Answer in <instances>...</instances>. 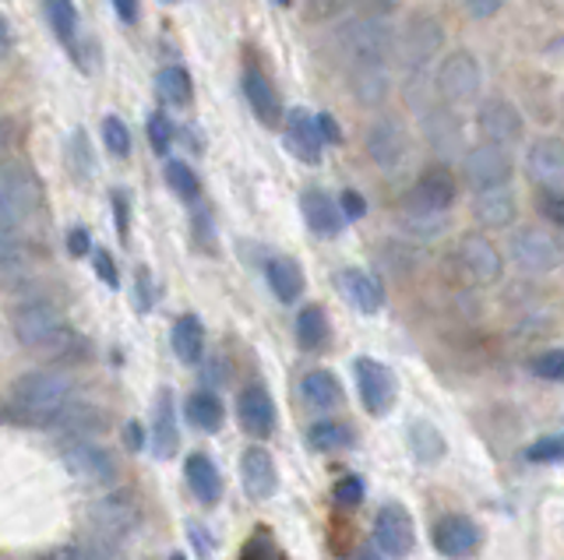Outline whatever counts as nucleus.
<instances>
[{"label": "nucleus", "mask_w": 564, "mask_h": 560, "mask_svg": "<svg viewBox=\"0 0 564 560\" xmlns=\"http://www.w3.org/2000/svg\"><path fill=\"white\" fill-rule=\"evenodd\" d=\"M339 64L357 102L381 107L392 89V25L384 19H352L339 29Z\"/></svg>", "instance_id": "obj_1"}, {"label": "nucleus", "mask_w": 564, "mask_h": 560, "mask_svg": "<svg viewBox=\"0 0 564 560\" xmlns=\"http://www.w3.org/2000/svg\"><path fill=\"white\" fill-rule=\"evenodd\" d=\"M11 328H14V339L25 349H35V353H46V356H75L82 349V339L67 328L61 310L43 300L18 307L11 314Z\"/></svg>", "instance_id": "obj_2"}, {"label": "nucleus", "mask_w": 564, "mask_h": 560, "mask_svg": "<svg viewBox=\"0 0 564 560\" xmlns=\"http://www.w3.org/2000/svg\"><path fill=\"white\" fill-rule=\"evenodd\" d=\"M75 392H78V384L64 371H32L11 384L8 402L18 416H25L32 424L43 427L53 413L64 409L67 402H75Z\"/></svg>", "instance_id": "obj_3"}, {"label": "nucleus", "mask_w": 564, "mask_h": 560, "mask_svg": "<svg viewBox=\"0 0 564 560\" xmlns=\"http://www.w3.org/2000/svg\"><path fill=\"white\" fill-rule=\"evenodd\" d=\"M40 212V187L22 166H0V233L22 237Z\"/></svg>", "instance_id": "obj_4"}, {"label": "nucleus", "mask_w": 564, "mask_h": 560, "mask_svg": "<svg viewBox=\"0 0 564 560\" xmlns=\"http://www.w3.org/2000/svg\"><path fill=\"white\" fill-rule=\"evenodd\" d=\"M61 459L67 465V472L78 483L88 486H110L117 480V462L113 454L106 451L96 441H64L61 444Z\"/></svg>", "instance_id": "obj_5"}, {"label": "nucleus", "mask_w": 564, "mask_h": 560, "mask_svg": "<svg viewBox=\"0 0 564 560\" xmlns=\"http://www.w3.org/2000/svg\"><path fill=\"white\" fill-rule=\"evenodd\" d=\"M437 92L448 107H463V102H473L476 92H480V64H476L473 54L466 50H455V54L445 57V64L437 67Z\"/></svg>", "instance_id": "obj_6"}, {"label": "nucleus", "mask_w": 564, "mask_h": 560, "mask_svg": "<svg viewBox=\"0 0 564 560\" xmlns=\"http://www.w3.org/2000/svg\"><path fill=\"white\" fill-rule=\"evenodd\" d=\"M511 257L525 275H551L561 265V248L551 233L543 230H519L511 237Z\"/></svg>", "instance_id": "obj_7"}, {"label": "nucleus", "mask_w": 564, "mask_h": 560, "mask_svg": "<svg viewBox=\"0 0 564 560\" xmlns=\"http://www.w3.org/2000/svg\"><path fill=\"white\" fill-rule=\"evenodd\" d=\"M441 40H445V32H441V25L434 19H413L410 25H405L402 36H399V64H402V72L416 75L420 67L437 54Z\"/></svg>", "instance_id": "obj_8"}, {"label": "nucleus", "mask_w": 564, "mask_h": 560, "mask_svg": "<svg viewBox=\"0 0 564 560\" xmlns=\"http://www.w3.org/2000/svg\"><path fill=\"white\" fill-rule=\"evenodd\" d=\"M458 265L466 268V275L473 278L476 286H490L498 283L501 272H505V261L501 251L484 233H466L458 240Z\"/></svg>", "instance_id": "obj_9"}, {"label": "nucleus", "mask_w": 564, "mask_h": 560, "mask_svg": "<svg viewBox=\"0 0 564 560\" xmlns=\"http://www.w3.org/2000/svg\"><path fill=\"white\" fill-rule=\"evenodd\" d=\"M88 518H93V529H96V539H106V542H120L123 536H131L138 529V507L128 501V497H102L88 507Z\"/></svg>", "instance_id": "obj_10"}, {"label": "nucleus", "mask_w": 564, "mask_h": 560, "mask_svg": "<svg viewBox=\"0 0 564 560\" xmlns=\"http://www.w3.org/2000/svg\"><path fill=\"white\" fill-rule=\"evenodd\" d=\"M375 539H378L381 553L395 557V560L410 557L413 542H416L410 512H405L402 504H384L381 512H378V521H375Z\"/></svg>", "instance_id": "obj_11"}, {"label": "nucleus", "mask_w": 564, "mask_h": 560, "mask_svg": "<svg viewBox=\"0 0 564 560\" xmlns=\"http://www.w3.org/2000/svg\"><path fill=\"white\" fill-rule=\"evenodd\" d=\"M466 180L473 190H494V187H508L511 180V160L508 152L498 145H480L466 155Z\"/></svg>", "instance_id": "obj_12"}, {"label": "nucleus", "mask_w": 564, "mask_h": 560, "mask_svg": "<svg viewBox=\"0 0 564 560\" xmlns=\"http://www.w3.org/2000/svg\"><path fill=\"white\" fill-rule=\"evenodd\" d=\"M43 427L50 433H57L61 441H96V437L106 430V419L93 406H78V402H67V406L53 413Z\"/></svg>", "instance_id": "obj_13"}, {"label": "nucleus", "mask_w": 564, "mask_h": 560, "mask_svg": "<svg viewBox=\"0 0 564 560\" xmlns=\"http://www.w3.org/2000/svg\"><path fill=\"white\" fill-rule=\"evenodd\" d=\"M367 152L381 169H388V173L399 169L405 163V155H410V142H405V131L399 120H392V117L375 120V128L367 131Z\"/></svg>", "instance_id": "obj_14"}, {"label": "nucleus", "mask_w": 564, "mask_h": 560, "mask_svg": "<svg viewBox=\"0 0 564 560\" xmlns=\"http://www.w3.org/2000/svg\"><path fill=\"white\" fill-rule=\"evenodd\" d=\"M357 384H360V398L364 406L375 413V416H384L388 409L395 406V377L388 371L384 363L378 360H357Z\"/></svg>", "instance_id": "obj_15"}, {"label": "nucleus", "mask_w": 564, "mask_h": 560, "mask_svg": "<svg viewBox=\"0 0 564 560\" xmlns=\"http://www.w3.org/2000/svg\"><path fill=\"white\" fill-rule=\"evenodd\" d=\"M476 120H480V131L487 134V142L498 149L516 145L522 138V113L505 99H487L480 113H476Z\"/></svg>", "instance_id": "obj_16"}, {"label": "nucleus", "mask_w": 564, "mask_h": 560, "mask_svg": "<svg viewBox=\"0 0 564 560\" xmlns=\"http://www.w3.org/2000/svg\"><path fill=\"white\" fill-rule=\"evenodd\" d=\"M455 201V180L448 169H427L423 177L416 180V187L410 190V205L405 208H416V212H434V216H445Z\"/></svg>", "instance_id": "obj_17"}, {"label": "nucleus", "mask_w": 564, "mask_h": 560, "mask_svg": "<svg viewBox=\"0 0 564 560\" xmlns=\"http://www.w3.org/2000/svg\"><path fill=\"white\" fill-rule=\"evenodd\" d=\"M476 547H480V529H476L469 518L448 515V518H441L434 525V550L441 557L458 560V557H469Z\"/></svg>", "instance_id": "obj_18"}, {"label": "nucleus", "mask_w": 564, "mask_h": 560, "mask_svg": "<svg viewBox=\"0 0 564 560\" xmlns=\"http://www.w3.org/2000/svg\"><path fill=\"white\" fill-rule=\"evenodd\" d=\"M240 480H243V490L254 501H269L279 486V472H275L272 454L264 448H247L243 459H240Z\"/></svg>", "instance_id": "obj_19"}, {"label": "nucleus", "mask_w": 564, "mask_h": 560, "mask_svg": "<svg viewBox=\"0 0 564 560\" xmlns=\"http://www.w3.org/2000/svg\"><path fill=\"white\" fill-rule=\"evenodd\" d=\"M525 169L543 190L561 195V187H564V152H561L557 142H536L533 149H529Z\"/></svg>", "instance_id": "obj_20"}, {"label": "nucleus", "mask_w": 564, "mask_h": 560, "mask_svg": "<svg viewBox=\"0 0 564 560\" xmlns=\"http://www.w3.org/2000/svg\"><path fill=\"white\" fill-rule=\"evenodd\" d=\"M286 145L290 152L296 155V160H304V163H317L322 160V131H317V120L314 113L307 110H290L286 113Z\"/></svg>", "instance_id": "obj_21"}, {"label": "nucleus", "mask_w": 564, "mask_h": 560, "mask_svg": "<svg viewBox=\"0 0 564 560\" xmlns=\"http://www.w3.org/2000/svg\"><path fill=\"white\" fill-rule=\"evenodd\" d=\"M237 419L251 437H269L275 427V406L264 388H243L237 398Z\"/></svg>", "instance_id": "obj_22"}, {"label": "nucleus", "mask_w": 564, "mask_h": 560, "mask_svg": "<svg viewBox=\"0 0 564 560\" xmlns=\"http://www.w3.org/2000/svg\"><path fill=\"white\" fill-rule=\"evenodd\" d=\"M243 96H247V107L254 110V117L261 120L264 128H275L282 120V102H279V92L272 89V81L264 78L258 67L251 72H243Z\"/></svg>", "instance_id": "obj_23"}, {"label": "nucleus", "mask_w": 564, "mask_h": 560, "mask_svg": "<svg viewBox=\"0 0 564 560\" xmlns=\"http://www.w3.org/2000/svg\"><path fill=\"white\" fill-rule=\"evenodd\" d=\"M300 208H304V219L317 237H339L346 216L339 212V201L328 198L325 190H307L300 198Z\"/></svg>", "instance_id": "obj_24"}, {"label": "nucleus", "mask_w": 564, "mask_h": 560, "mask_svg": "<svg viewBox=\"0 0 564 560\" xmlns=\"http://www.w3.org/2000/svg\"><path fill=\"white\" fill-rule=\"evenodd\" d=\"M339 286L343 293L349 296V304L357 307L360 314H378L381 304H384V289L381 283L370 272H360V268H346L339 275Z\"/></svg>", "instance_id": "obj_25"}, {"label": "nucleus", "mask_w": 564, "mask_h": 560, "mask_svg": "<svg viewBox=\"0 0 564 560\" xmlns=\"http://www.w3.org/2000/svg\"><path fill=\"white\" fill-rule=\"evenodd\" d=\"M473 216L480 219L487 230H501V226H508L511 219H516V195H511L508 187L476 190Z\"/></svg>", "instance_id": "obj_26"}, {"label": "nucleus", "mask_w": 564, "mask_h": 560, "mask_svg": "<svg viewBox=\"0 0 564 560\" xmlns=\"http://www.w3.org/2000/svg\"><path fill=\"white\" fill-rule=\"evenodd\" d=\"M187 486L191 494L198 497L202 504H216L223 497V480H219V469L208 454H191L187 459Z\"/></svg>", "instance_id": "obj_27"}, {"label": "nucleus", "mask_w": 564, "mask_h": 560, "mask_svg": "<svg viewBox=\"0 0 564 560\" xmlns=\"http://www.w3.org/2000/svg\"><path fill=\"white\" fill-rule=\"evenodd\" d=\"M300 395H304V402L317 413H332L343 406V388H339V381H335V374L328 371H311L300 381Z\"/></svg>", "instance_id": "obj_28"}, {"label": "nucleus", "mask_w": 564, "mask_h": 560, "mask_svg": "<svg viewBox=\"0 0 564 560\" xmlns=\"http://www.w3.org/2000/svg\"><path fill=\"white\" fill-rule=\"evenodd\" d=\"M152 451L159 459H170L176 451V424H173V398L170 392L155 395V409H152Z\"/></svg>", "instance_id": "obj_29"}, {"label": "nucleus", "mask_w": 564, "mask_h": 560, "mask_svg": "<svg viewBox=\"0 0 564 560\" xmlns=\"http://www.w3.org/2000/svg\"><path fill=\"white\" fill-rule=\"evenodd\" d=\"M173 353L181 356V363H198L205 356V328L194 314H184L181 321L173 325Z\"/></svg>", "instance_id": "obj_30"}, {"label": "nucleus", "mask_w": 564, "mask_h": 560, "mask_svg": "<svg viewBox=\"0 0 564 560\" xmlns=\"http://www.w3.org/2000/svg\"><path fill=\"white\" fill-rule=\"evenodd\" d=\"M269 286H272V293L279 296L282 304H293V300H300V293H304V272H300V265L296 261H290V257H275V261H269Z\"/></svg>", "instance_id": "obj_31"}, {"label": "nucleus", "mask_w": 564, "mask_h": 560, "mask_svg": "<svg viewBox=\"0 0 564 560\" xmlns=\"http://www.w3.org/2000/svg\"><path fill=\"white\" fill-rule=\"evenodd\" d=\"M187 424L194 430H202V433H216L223 427V419H226V409H223V402L212 395V392H194L187 398Z\"/></svg>", "instance_id": "obj_32"}, {"label": "nucleus", "mask_w": 564, "mask_h": 560, "mask_svg": "<svg viewBox=\"0 0 564 560\" xmlns=\"http://www.w3.org/2000/svg\"><path fill=\"white\" fill-rule=\"evenodd\" d=\"M43 8H46L53 32H57V40L70 54H78V8L70 4V0H43Z\"/></svg>", "instance_id": "obj_33"}, {"label": "nucleus", "mask_w": 564, "mask_h": 560, "mask_svg": "<svg viewBox=\"0 0 564 560\" xmlns=\"http://www.w3.org/2000/svg\"><path fill=\"white\" fill-rule=\"evenodd\" d=\"M423 131H427L431 145L437 152H455L458 149V120L445 110H427L423 113Z\"/></svg>", "instance_id": "obj_34"}, {"label": "nucleus", "mask_w": 564, "mask_h": 560, "mask_svg": "<svg viewBox=\"0 0 564 560\" xmlns=\"http://www.w3.org/2000/svg\"><path fill=\"white\" fill-rule=\"evenodd\" d=\"M155 92L166 107H187L191 102V78H187L184 67H166V72H159Z\"/></svg>", "instance_id": "obj_35"}, {"label": "nucleus", "mask_w": 564, "mask_h": 560, "mask_svg": "<svg viewBox=\"0 0 564 560\" xmlns=\"http://www.w3.org/2000/svg\"><path fill=\"white\" fill-rule=\"evenodd\" d=\"M410 448L420 462H437L441 454H445V437H441L427 419H416L410 427Z\"/></svg>", "instance_id": "obj_36"}, {"label": "nucleus", "mask_w": 564, "mask_h": 560, "mask_svg": "<svg viewBox=\"0 0 564 560\" xmlns=\"http://www.w3.org/2000/svg\"><path fill=\"white\" fill-rule=\"evenodd\" d=\"M325 339H328L325 310H317V307L300 310V318H296V342L304 345V349H322Z\"/></svg>", "instance_id": "obj_37"}, {"label": "nucleus", "mask_w": 564, "mask_h": 560, "mask_svg": "<svg viewBox=\"0 0 564 560\" xmlns=\"http://www.w3.org/2000/svg\"><path fill=\"white\" fill-rule=\"evenodd\" d=\"M67 163H70V173L85 184V180H93V173H96V160H93V145H88V138L85 131H75L70 134V145H67Z\"/></svg>", "instance_id": "obj_38"}, {"label": "nucleus", "mask_w": 564, "mask_h": 560, "mask_svg": "<svg viewBox=\"0 0 564 560\" xmlns=\"http://www.w3.org/2000/svg\"><path fill=\"white\" fill-rule=\"evenodd\" d=\"M166 184H170V190H173L176 198L198 201L202 184H198V177H194V169H191L187 163H170V166H166Z\"/></svg>", "instance_id": "obj_39"}, {"label": "nucleus", "mask_w": 564, "mask_h": 560, "mask_svg": "<svg viewBox=\"0 0 564 560\" xmlns=\"http://www.w3.org/2000/svg\"><path fill=\"white\" fill-rule=\"evenodd\" d=\"M307 441H311L314 451H335V448L349 444V430L343 424H328V419H325V424H314L307 430Z\"/></svg>", "instance_id": "obj_40"}, {"label": "nucleus", "mask_w": 564, "mask_h": 560, "mask_svg": "<svg viewBox=\"0 0 564 560\" xmlns=\"http://www.w3.org/2000/svg\"><path fill=\"white\" fill-rule=\"evenodd\" d=\"M405 230H410L416 240H434L445 230V216H434V212H416V208H405Z\"/></svg>", "instance_id": "obj_41"}, {"label": "nucleus", "mask_w": 564, "mask_h": 560, "mask_svg": "<svg viewBox=\"0 0 564 560\" xmlns=\"http://www.w3.org/2000/svg\"><path fill=\"white\" fill-rule=\"evenodd\" d=\"M102 142H106V149L117 155V160L131 155V131H128V124H123L117 113H110V117L102 120Z\"/></svg>", "instance_id": "obj_42"}, {"label": "nucleus", "mask_w": 564, "mask_h": 560, "mask_svg": "<svg viewBox=\"0 0 564 560\" xmlns=\"http://www.w3.org/2000/svg\"><path fill=\"white\" fill-rule=\"evenodd\" d=\"M149 142L159 155H166L173 145V120L166 113H152L149 117Z\"/></svg>", "instance_id": "obj_43"}, {"label": "nucleus", "mask_w": 564, "mask_h": 560, "mask_svg": "<svg viewBox=\"0 0 564 560\" xmlns=\"http://www.w3.org/2000/svg\"><path fill=\"white\" fill-rule=\"evenodd\" d=\"M25 265V243L14 233H0V268H18Z\"/></svg>", "instance_id": "obj_44"}, {"label": "nucleus", "mask_w": 564, "mask_h": 560, "mask_svg": "<svg viewBox=\"0 0 564 560\" xmlns=\"http://www.w3.org/2000/svg\"><path fill=\"white\" fill-rule=\"evenodd\" d=\"M533 371H536L540 377H546V381H561V377H564V353H561V349H551V353L536 356Z\"/></svg>", "instance_id": "obj_45"}, {"label": "nucleus", "mask_w": 564, "mask_h": 560, "mask_svg": "<svg viewBox=\"0 0 564 560\" xmlns=\"http://www.w3.org/2000/svg\"><path fill=\"white\" fill-rule=\"evenodd\" d=\"M113 222H117V233L128 240V230H131V201H128V190H113Z\"/></svg>", "instance_id": "obj_46"}, {"label": "nucleus", "mask_w": 564, "mask_h": 560, "mask_svg": "<svg viewBox=\"0 0 564 560\" xmlns=\"http://www.w3.org/2000/svg\"><path fill=\"white\" fill-rule=\"evenodd\" d=\"M561 459V437H543L540 444L529 448V462H557Z\"/></svg>", "instance_id": "obj_47"}, {"label": "nucleus", "mask_w": 564, "mask_h": 560, "mask_svg": "<svg viewBox=\"0 0 564 560\" xmlns=\"http://www.w3.org/2000/svg\"><path fill=\"white\" fill-rule=\"evenodd\" d=\"M335 497H339V504H346V507L360 504L364 501V483L357 476H346L339 486H335Z\"/></svg>", "instance_id": "obj_48"}, {"label": "nucleus", "mask_w": 564, "mask_h": 560, "mask_svg": "<svg viewBox=\"0 0 564 560\" xmlns=\"http://www.w3.org/2000/svg\"><path fill=\"white\" fill-rule=\"evenodd\" d=\"M96 272H99V278H102L106 286H113V289H117L120 275H117V268H113V257L106 254V251H96Z\"/></svg>", "instance_id": "obj_49"}, {"label": "nucleus", "mask_w": 564, "mask_h": 560, "mask_svg": "<svg viewBox=\"0 0 564 560\" xmlns=\"http://www.w3.org/2000/svg\"><path fill=\"white\" fill-rule=\"evenodd\" d=\"M466 8L473 19H494L505 8V0H466Z\"/></svg>", "instance_id": "obj_50"}, {"label": "nucleus", "mask_w": 564, "mask_h": 560, "mask_svg": "<svg viewBox=\"0 0 564 560\" xmlns=\"http://www.w3.org/2000/svg\"><path fill=\"white\" fill-rule=\"evenodd\" d=\"M339 205H343L339 212H343V216H349V219H360V216L367 212V205H364V198L357 195V190H346Z\"/></svg>", "instance_id": "obj_51"}, {"label": "nucleus", "mask_w": 564, "mask_h": 560, "mask_svg": "<svg viewBox=\"0 0 564 560\" xmlns=\"http://www.w3.org/2000/svg\"><path fill=\"white\" fill-rule=\"evenodd\" d=\"M540 205H543V216L551 219V222H557V226L564 222V201H561V195H551V190H546Z\"/></svg>", "instance_id": "obj_52"}, {"label": "nucleus", "mask_w": 564, "mask_h": 560, "mask_svg": "<svg viewBox=\"0 0 564 560\" xmlns=\"http://www.w3.org/2000/svg\"><path fill=\"white\" fill-rule=\"evenodd\" d=\"M88 248H93V240H88L85 230H70V233H67V251L75 254V257H85Z\"/></svg>", "instance_id": "obj_53"}, {"label": "nucleus", "mask_w": 564, "mask_h": 560, "mask_svg": "<svg viewBox=\"0 0 564 560\" xmlns=\"http://www.w3.org/2000/svg\"><path fill=\"white\" fill-rule=\"evenodd\" d=\"M346 4H349V0H311V14H314V19H328V14H335Z\"/></svg>", "instance_id": "obj_54"}, {"label": "nucleus", "mask_w": 564, "mask_h": 560, "mask_svg": "<svg viewBox=\"0 0 564 560\" xmlns=\"http://www.w3.org/2000/svg\"><path fill=\"white\" fill-rule=\"evenodd\" d=\"M314 120H317V131H322V142H339V138H343L328 113H317Z\"/></svg>", "instance_id": "obj_55"}, {"label": "nucleus", "mask_w": 564, "mask_h": 560, "mask_svg": "<svg viewBox=\"0 0 564 560\" xmlns=\"http://www.w3.org/2000/svg\"><path fill=\"white\" fill-rule=\"evenodd\" d=\"M113 8L123 22H134L138 19V0H113Z\"/></svg>", "instance_id": "obj_56"}, {"label": "nucleus", "mask_w": 564, "mask_h": 560, "mask_svg": "<svg viewBox=\"0 0 564 560\" xmlns=\"http://www.w3.org/2000/svg\"><path fill=\"white\" fill-rule=\"evenodd\" d=\"M8 54H11V29L4 19H0V61H4Z\"/></svg>", "instance_id": "obj_57"}, {"label": "nucleus", "mask_w": 564, "mask_h": 560, "mask_svg": "<svg viewBox=\"0 0 564 560\" xmlns=\"http://www.w3.org/2000/svg\"><path fill=\"white\" fill-rule=\"evenodd\" d=\"M149 278L145 275H138V307H145L149 310Z\"/></svg>", "instance_id": "obj_58"}, {"label": "nucleus", "mask_w": 564, "mask_h": 560, "mask_svg": "<svg viewBox=\"0 0 564 560\" xmlns=\"http://www.w3.org/2000/svg\"><path fill=\"white\" fill-rule=\"evenodd\" d=\"M4 155H8V131L0 128V166H4Z\"/></svg>", "instance_id": "obj_59"}, {"label": "nucleus", "mask_w": 564, "mask_h": 560, "mask_svg": "<svg viewBox=\"0 0 564 560\" xmlns=\"http://www.w3.org/2000/svg\"><path fill=\"white\" fill-rule=\"evenodd\" d=\"M357 560H381V557H378V553H370V550H364V553H360Z\"/></svg>", "instance_id": "obj_60"}, {"label": "nucleus", "mask_w": 564, "mask_h": 560, "mask_svg": "<svg viewBox=\"0 0 564 560\" xmlns=\"http://www.w3.org/2000/svg\"><path fill=\"white\" fill-rule=\"evenodd\" d=\"M275 4H279V8H290V4H293V0H275Z\"/></svg>", "instance_id": "obj_61"}, {"label": "nucleus", "mask_w": 564, "mask_h": 560, "mask_svg": "<svg viewBox=\"0 0 564 560\" xmlns=\"http://www.w3.org/2000/svg\"><path fill=\"white\" fill-rule=\"evenodd\" d=\"M163 4H181V0H163Z\"/></svg>", "instance_id": "obj_62"}]
</instances>
